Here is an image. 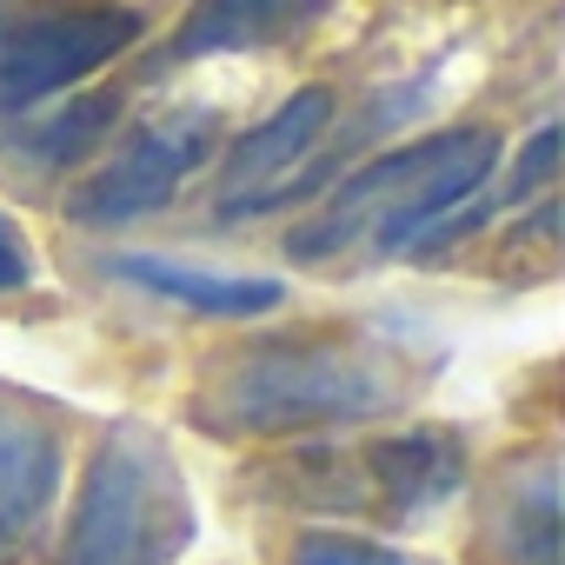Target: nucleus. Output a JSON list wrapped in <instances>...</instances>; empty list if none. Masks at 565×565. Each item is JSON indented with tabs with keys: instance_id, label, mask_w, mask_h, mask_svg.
Wrapping results in <instances>:
<instances>
[{
	"instance_id": "nucleus-1",
	"label": "nucleus",
	"mask_w": 565,
	"mask_h": 565,
	"mask_svg": "<svg viewBox=\"0 0 565 565\" xmlns=\"http://www.w3.org/2000/svg\"><path fill=\"white\" fill-rule=\"evenodd\" d=\"M406 406V366L353 333L266 340L226 360L193 393V426L213 439H287L327 426H366Z\"/></svg>"
},
{
	"instance_id": "nucleus-2",
	"label": "nucleus",
	"mask_w": 565,
	"mask_h": 565,
	"mask_svg": "<svg viewBox=\"0 0 565 565\" xmlns=\"http://www.w3.org/2000/svg\"><path fill=\"white\" fill-rule=\"evenodd\" d=\"M492 167H499V134L492 127H446L433 140L380 153L373 167H360L327 200V213H313L287 239V253L294 259H333L353 239H373L386 259L419 253L446 226V213H459L492 180Z\"/></svg>"
},
{
	"instance_id": "nucleus-3",
	"label": "nucleus",
	"mask_w": 565,
	"mask_h": 565,
	"mask_svg": "<svg viewBox=\"0 0 565 565\" xmlns=\"http://www.w3.org/2000/svg\"><path fill=\"white\" fill-rule=\"evenodd\" d=\"M186 539H193V499L167 439L134 419L114 426L87 459L61 565H167L186 552Z\"/></svg>"
},
{
	"instance_id": "nucleus-4",
	"label": "nucleus",
	"mask_w": 565,
	"mask_h": 565,
	"mask_svg": "<svg viewBox=\"0 0 565 565\" xmlns=\"http://www.w3.org/2000/svg\"><path fill=\"white\" fill-rule=\"evenodd\" d=\"M134 41H140V14L127 8H61L8 28L0 34V114L41 107L47 94L100 74Z\"/></svg>"
},
{
	"instance_id": "nucleus-5",
	"label": "nucleus",
	"mask_w": 565,
	"mask_h": 565,
	"mask_svg": "<svg viewBox=\"0 0 565 565\" xmlns=\"http://www.w3.org/2000/svg\"><path fill=\"white\" fill-rule=\"evenodd\" d=\"M206 147H213V114H186V120L147 127L120 160H107L94 180L74 186L67 220L74 226H127V220L160 213L180 193V180L206 160Z\"/></svg>"
},
{
	"instance_id": "nucleus-6",
	"label": "nucleus",
	"mask_w": 565,
	"mask_h": 565,
	"mask_svg": "<svg viewBox=\"0 0 565 565\" xmlns=\"http://www.w3.org/2000/svg\"><path fill=\"white\" fill-rule=\"evenodd\" d=\"M333 114H340L333 87H300V94H294L287 107H279L273 120H259V127L233 147V160H226V193H220V213H226V220H239V213H253L266 193L287 186V180L300 173V160L327 140Z\"/></svg>"
},
{
	"instance_id": "nucleus-7",
	"label": "nucleus",
	"mask_w": 565,
	"mask_h": 565,
	"mask_svg": "<svg viewBox=\"0 0 565 565\" xmlns=\"http://www.w3.org/2000/svg\"><path fill=\"white\" fill-rule=\"evenodd\" d=\"M61 492V433L21 399H0V558L21 552Z\"/></svg>"
},
{
	"instance_id": "nucleus-8",
	"label": "nucleus",
	"mask_w": 565,
	"mask_h": 565,
	"mask_svg": "<svg viewBox=\"0 0 565 565\" xmlns=\"http://www.w3.org/2000/svg\"><path fill=\"white\" fill-rule=\"evenodd\" d=\"M360 472L373 486V499L406 519V512H426L439 499L459 492L466 479V439L446 433V426H406V433H386L360 452Z\"/></svg>"
},
{
	"instance_id": "nucleus-9",
	"label": "nucleus",
	"mask_w": 565,
	"mask_h": 565,
	"mask_svg": "<svg viewBox=\"0 0 565 565\" xmlns=\"http://www.w3.org/2000/svg\"><path fill=\"white\" fill-rule=\"evenodd\" d=\"M120 279L134 287L200 313V320H259L287 300L279 279H259V273H226V266H200V259H173V253H120L114 259Z\"/></svg>"
},
{
	"instance_id": "nucleus-10",
	"label": "nucleus",
	"mask_w": 565,
	"mask_h": 565,
	"mask_svg": "<svg viewBox=\"0 0 565 565\" xmlns=\"http://www.w3.org/2000/svg\"><path fill=\"white\" fill-rule=\"evenodd\" d=\"M313 14H320V0H200L173 28V41L160 47V61L186 67V61H213V54H259V47L294 41Z\"/></svg>"
},
{
	"instance_id": "nucleus-11",
	"label": "nucleus",
	"mask_w": 565,
	"mask_h": 565,
	"mask_svg": "<svg viewBox=\"0 0 565 565\" xmlns=\"http://www.w3.org/2000/svg\"><path fill=\"white\" fill-rule=\"evenodd\" d=\"M486 532H492L505 565H558V479H552V459H532V466L505 472Z\"/></svg>"
},
{
	"instance_id": "nucleus-12",
	"label": "nucleus",
	"mask_w": 565,
	"mask_h": 565,
	"mask_svg": "<svg viewBox=\"0 0 565 565\" xmlns=\"http://www.w3.org/2000/svg\"><path fill=\"white\" fill-rule=\"evenodd\" d=\"M107 127H114V94H94V100L61 107V114H47L41 127H28L21 153H41L47 167H67V160H81V153H87Z\"/></svg>"
},
{
	"instance_id": "nucleus-13",
	"label": "nucleus",
	"mask_w": 565,
	"mask_h": 565,
	"mask_svg": "<svg viewBox=\"0 0 565 565\" xmlns=\"http://www.w3.org/2000/svg\"><path fill=\"white\" fill-rule=\"evenodd\" d=\"M294 565H426V558L380 545V539H360V532H300Z\"/></svg>"
},
{
	"instance_id": "nucleus-14",
	"label": "nucleus",
	"mask_w": 565,
	"mask_h": 565,
	"mask_svg": "<svg viewBox=\"0 0 565 565\" xmlns=\"http://www.w3.org/2000/svg\"><path fill=\"white\" fill-rule=\"evenodd\" d=\"M28 279H34V253L21 246V233L8 220H0V294H21Z\"/></svg>"
}]
</instances>
